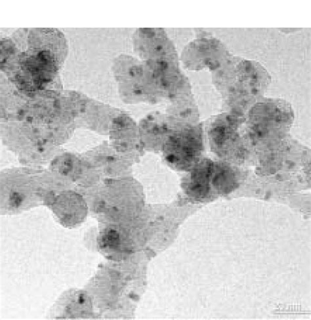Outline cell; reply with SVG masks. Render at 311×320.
I'll list each match as a JSON object with an SVG mask.
<instances>
[{"label":"cell","mask_w":311,"mask_h":320,"mask_svg":"<svg viewBox=\"0 0 311 320\" xmlns=\"http://www.w3.org/2000/svg\"><path fill=\"white\" fill-rule=\"evenodd\" d=\"M24 197L21 193H17V191L11 193L10 197L11 206L15 208L19 207L24 202Z\"/></svg>","instance_id":"3"},{"label":"cell","mask_w":311,"mask_h":320,"mask_svg":"<svg viewBox=\"0 0 311 320\" xmlns=\"http://www.w3.org/2000/svg\"><path fill=\"white\" fill-rule=\"evenodd\" d=\"M211 170L204 169L194 173L191 178V182L188 186L189 193L192 194L193 197L197 198L206 197L209 193V181Z\"/></svg>","instance_id":"1"},{"label":"cell","mask_w":311,"mask_h":320,"mask_svg":"<svg viewBox=\"0 0 311 320\" xmlns=\"http://www.w3.org/2000/svg\"><path fill=\"white\" fill-rule=\"evenodd\" d=\"M120 234L116 229H109L103 233L102 245L103 248L116 249L120 244Z\"/></svg>","instance_id":"2"}]
</instances>
